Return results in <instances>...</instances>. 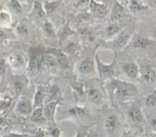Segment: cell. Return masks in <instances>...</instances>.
Here are the masks:
<instances>
[{"mask_svg": "<svg viewBox=\"0 0 156 137\" xmlns=\"http://www.w3.org/2000/svg\"><path fill=\"white\" fill-rule=\"evenodd\" d=\"M69 112L72 114V115H75L76 117H82L85 114V111L84 109L81 107H75L73 109L69 110Z\"/></svg>", "mask_w": 156, "mask_h": 137, "instance_id": "32", "label": "cell"}, {"mask_svg": "<svg viewBox=\"0 0 156 137\" xmlns=\"http://www.w3.org/2000/svg\"><path fill=\"white\" fill-rule=\"evenodd\" d=\"M129 116L132 121L135 123H141L144 120V117L141 110L138 107H133L129 111Z\"/></svg>", "mask_w": 156, "mask_h": 137, "instance_id": "11", "label": "cell"}, {"mask_svg": "<svg viewBox=\"0 0 156 137\" xmlns=\"http://www.w3.org/2000/svg\"><path fill=\"white\" fill-rule=\"evenodd\" d=\"M16 31L17 33L19 35H21V36H24V35L27 34V28L24 24H19L16 27Z\"/></svg>", "mask_w": 156, "mask_h": 137, "instance_id": "33", "label": "cell"}, {"mask_svg": "<svg viewBox=\"0 0 156 137\" xmlns=\"http://www.w3.org/2000/svg\"><path fill=\"white\" fill-rule=\"evenodd\" d=\"M118 123L117 117L114 114H110L107 117L105 121V129L108 133H111L115 130L116 127Z\"/></svg>", "mask_w": 156, "mask_h": 137, "instance_id": "7", "label": "cell"}, {"mask_svg": "<svg viewBox=\"0 0 156 137\" xmlns=\"http://www.w3.org/2000/svg\"><path fill=\"white\" fill-rule=\"evenodd\" d=\"M88 98L91 103L97 104L101 101V94L99 92L98 90L95 88H91L88 93Z\"/></svg>", "mask_w": 156, "mask_h": 137, "instance_id": "16", "label": "cell"}, {"mask_svg": "<svg viewBox=\"0 0 156 137\" xmlns=\"http://www.w3.org/2000/svg\"><path fill=\"white\" fill-rule=\"evenodd\" d=\"M75 137H79V133H78V134H77V135H76V136H75Z\"/></svg>", "mask_w": 156, "mask_h": 137, "instance_id": "44", "label": "cell"}, {"mask_svg": "<svg viewBox=\"0 0 156 137\" xmlns=\"http://www.w3.org/2000/svg\"><path fill=\"white\" fill-rule=\"evenodd\" d=\"M89 2L90 0H73V5L76 9H79V8L88 5H89Z\"/></svg>", "mask_w": 156, "mask_h": 137, "instance_id": "30", "label": "cell"}, {"mask_svg": "<svg viewBox=\"0 0 156 137\" xmlns=\"http://www.w3.org/2000/svg\"><path fill=\"white\" fill-rule=\"evenodd\" d=\"M146 104L149 107H155L156 106V94H153L148 96L146 100Z\"/></svg>", "mask_w": 156, "mask_h": 137, "instance_id": "34", "label": "cell"}, {"mask_svg": "<svg viewBox=\"0 0 156 137\" xmlns=\"http://www.w3.org/2000/svg\"><path fill=\"white\" fill-rule=\"evenodd\" d=\"M2 137H27L26 135H22V134H18L14 133V132H10L6 135H4Z\"/></svg>", "mask_w": 156, "mask_h": 137, "instance_id": "39", "label": "cell"}, {"mask_svg": "<svg viewBox=\"0 0 156 137\" xmlns=\"http://www.w3.org/2000/svg\"><path fill=\"white\" fill-rule=\"evenodd\" d=\"M120 2H123V0H120Z\"/></svg>", "mask_w": 156, "mask_h": 137, "instance_id": "46", "label": "cell"}, {"mask_svg": "<svg viewBox=\"0 0 156 137\" xmlns=\"http://www.w3.org/2000/svg\"><path fill=\"white\" fill-rule=\"evenodd\" d=\"M56 64L62 68H67L69 67V61L66 56L62 53H58L56 55Z\"/></svg>", "mask_w": 156, "mask_h": 137, "instance_id": "21", "label": "cell"}, {"mask_svg": "<svg viewBox=\"0 0 156 137\" xmlns=\"http://www.w3.org/2000/svg\"><path fill=\"white\" fill-rule=\"evenodd\" d=\"M56 105L57 103L56 101L50 102V103L47 104L44 108V114L46 119L50 120V121H53L54 120V115H55V111H56Z\"/></svg>", "mask_w": 156, "mask_h": 137, "instance_id": "10", "label": "cell"}, {"mask_svg": "<svg viewBox=\"0 0 156 137\" xmlns=\"http://www.w3.org/2000/svg\"><path fill=\"white\" fill-rule=\"evenodd\" d=\"M8 125H9V122L7 119L3 117H0V130H4L5 129H6Z\"/></svg>", "mask_w": 156, "mask_h": 137, "instance_id": "36", "label": "cell"}, {"mask_svg": "<svg viewBox=\"0 0 156 137\" xmlns=\"http://www.w3.org/2000/svg\"><path fill=\"white\" fill-rule=\"evenodd\" d=\"M73 31L70 29V27L68 25L65 26V27L62 28V31H61L60 36L62 39H66V37H68L69 36H70L71 34H73Z\"/></svg>", "mask_w": 156, "mask_h": 137, "instance_id": "31", "label": "cell"}, {"mask_svg": "<svg viewBox=\"0 0 156 137\" xmlns=\"http://www.w3.org/2000/svg\"><path fill=\"white\" fill-rule=\"evenodd\" d=\"M43 62L47 67H55L56 65H57L56 58L50 56V55H47V56H44V59H43Z\"/></svg>", "mask_w": 156, "mask_h": 137, "instance_id": "26", "label": "cell"}, {"mask_svg": "<svg viewBox=\"0 0 156 137\" xmlns=\"http://www.w3.org/2000/svg\"><path fill=\"white\" fill-rule=\"evenodd\" d=\"M11 24V17L9 13L5 12H0V26L6 27Z\"/></svg>", "mask_w": 156, "mask_h": 137, "instance_id": "24", "label": "cell"}, {"mask_svg": "<svg viewBox=\"0 0 156 137\" xmlns=\"http://www.w3.org/2000/svg\"><path fill=\"white\" fill-rule=\"evenodd\" d=\"M88 137H94V136H90V135H89V136H88Z\"/></svg>", "mask_w": 156, "mask_h": 137, "instance_id": "47", "label": "cell"}, {"mask_svg": "<svg viewBox=\"0 0 156 137\" xmlns=\"http://www.w3.org/2000/svg\"><path fill=\"white\" fill-rule=\"evenodd\" d=\"M89 17L90 15H88V13H81L76 16V19H75V21H76V24H81V23L83 22V21H87V20H88Z\"/></svg>", "mask_w": 156, "mask_h": 137, "instance_id": "29", "label": "cell"}, {"mask_svg": "<svg viewBox=\"0 0 156 137\" xmlns=\"http://www.w3.org/2000/svg\"><path fill=\"white\" fill-rule=\"evenodd\" d=\"M123 68L124 72L129 77L132 78V79H136L138 77L140 69H139L138 65L134 62H128V63L123 64Z\"/></svg>", "mask_w": 156, "mask_h": 137, "instance_id": "6", "label": "cell"}, {"mask_svg": "<svg viewBox=\"0 0 156 137\" xmlns=\"http://www.w3.org/2000/svg\"><path fill=\"white\" fill-rule=\"evenodd\" d=\"M59 88H58L57 86H56V85H53V86H52L48 91L49 99H50V100H51V99L55 98V97L58 95V94H59Z\"/></svg>", "mask_w": 156, "mask_h": 137, "instance_id": "27", "label": "cell"}, {"mask_svg": "<svg viewBox=\"0 0 156 137\" xmlns=\"http://www.w3.org/2000/svg\"><path fill=\"white\" fill-rule=\"evenodd\" d=\"M120 31V27L116 24H111L107 27L106 36L108 38H112L118 34Z\"/></svg>", "mask_w": 156, "mask_h": 137, "instance_id": "22", "label": "cell"}, {"mask_svg": "<svg viewBox=\"0 0 156 137\" xmlns=\"http://www.w3.org/2000/svg\"><path fill=\"white\" fill-rule=\"evenodd\" d=\"M89 9L91 13L98 18H104L107 13V7L105 5L91 0L89 2Z\"/></svg>", "mask_w": 156, "mask_h": 137, "instance_id": "3", "label": "cell"}, {"mask_svg": "<svg viewBox=\"0 0 156 137\" xmlns=\"http://www.w3.org/2000/svg\"><path fill=\"white\" fill-rule=\"evenodd\" d=\"M6 72L5 62L3 59H0V76H4Z\"/></svg>", "mask_w": 156, "mask_h": 137, "instance_id": "37", "label": "cell"}, {"mask_svg": "<svg viewBox=\"0 0 156 137\" xmlns=\"http://www.w3.org/2000/svg\"><path fill=\"white\" fill-rule=\"evenodd\" d=\"M126 137H133V136H129V135H128V136H126Z\"/></svg>", "mask_w": 156, "mask_h": 137, "instance_id": "45", "label": "cell"}, {"mask_svg": "<svg viewBox=\"0 0 156 137\" xmlns=\"http://www.w3.org/2000/svg\"><path fill=\"white\" fill-rule=\"evenodd\" d=\"M147 9H149V5L143 4L141 2H139L137 0H130L129 2V9L132 12H137Z\"/></svg>", "mask_w": 156, "mask_h": 137, "instance_id": "15", "label": "cell"}, {"mask_svg": "<svg viewBox=\"0 0 156 137\" xmlns=\"http://www.w3.org/2000/svg\"><path fill=\"white\" fill-rule=\"evenodd\" d=\"M96 62H97L98 68L99 75L100 78L103 80L108 79H111L114 73V64H115V60L109 65H105L102 63L98 59V57H96Z\"/></svg>", "mask_w": 156, "mask_h": 137, "instance_id": "2", "label": "cell"}, {"mask_svg": "<svg viewBox=\"0 0 156 137\" xmlns=\"http://www.w3.org/2000/svg\"><path fill=\"white\" fill-rule=\"evenodd\" d=\"M10 5L12 7V9L15 11L16 13L19 14L21 13V11H22V8H21V5H20L19 2L18 0H11Z\"/></svg>", "mask_w": 156, "mask_h": 137, "instance_id": "28", "label": "cell"}, {"mask_svg": "<svg viewBox=\"0 0 156 137\" xmlns=\"http://www.w3.org/2000/svg\"><path fill=\"white\" fill-rule=\"evenodd\" d=\"M77 48V44H74V43H70V44H69L68 46L66 47V51L69 53H73L76 51Z\"/></svg>", "mask_w": 156, "mask_h": 137, "instance_id": "35", "label": "cell"}, {"mask_svg": "<svg viewBox=\"0 0 156 137\" xmlns=\"http://www.w3.org/2000/svg\"><path fill=\"white\" fill-rule=\"evenodd\" d=\"M44 114V109L42 107H37L33 111L31 114V120L34 122H41L45 120Z\"/></svg>", "mask_w": 156, "mask_h": 137, "instance_id": "19", "label": "cell"}, {"mask_svg": "<svg viewBox=\"0 0 156 137\" xmlns=\"http://www.w3.org/2000/svg\"><path fill=\"white\" fill-rule=\"evenodd\" d=\"M40 70V62L35 56H31L27 65V73L30 76H35Z\"/></svg>", "mask_w": 156, "mask_h": 137, "instance_id": "9", "label": "cell"}, {"mask_svg": "<svg viewBox=\"0 0 156 137\" xmlns=\"http://www.w3.org/2000/svg\"><path fill=\"white\" fill-rule=\"evenodd\" d=\"M113 87H114V94L118 99H124L129 97L136 91L133 85L118 81H116L113 83Z\"/></svg>", "mask_w": 156, "mask_h": 137, "instance_id": "1", "label": "cell"}, {"mask_svg": "<svg viewBox=\"0 0 156 137\" xmlns=\"http://www.w3.org/2000/svg\"><path fill=\"white\" fill-rule=\"evenodd\" d=\"M152 137H156V136H152Z\"/></svg>", "mask_w": 156, "mask_h": 137, "instance_id": "48", "label": "cell"}, {"mask_svg": "<svg viewBox=\"0 0 156 137\" xmlns=\"http://www.w3.org/2000/svg\"><path fill=\"white\" fill-rule=\"evenodd\" d=\"M35 137H50V135L48 132L44 131V129H39L35 134Z\"/></svg>", "mask_w": 156, "mask_h": 137, "instance_id": "38", "label": "cell"}, {"mask_svg": "<svg viewBox=\"0 0 156 137\" xmlns=\"http://www.w3.org/2000/svg\"><path fill=\"white\" fill-rule=\"evenodd\" d=\"M58 5H59V2L58 1H52V2H46L44 3V9L45 12L47 13H51L53 12L55 9L57 8Z\"/></svg>", "mask_w": 156, "mask_h": 137, "instance_id": "25", "label": "cell"}, {"mask_svg": "<svg viewBox=\"0 0 156 137\" xmlns=\"http://www.w3.org/2000/svg\"><path fill=\"white\" fill-rule=\"evenodd\" d=\"M141 78L148 84H153L156 82V71L151 66H145L141 70Z\"/></svg>", "mask_w": 156, "mask_h": 137, "instance_id": "4", "label": "cell"}, {"mask_svg": "<svg viewBox=\"0 0 156 137\" xmlns=\"http://www.w3.org/2000/svg\"><path fill=\"white\" fill-rule=\"evenodd\" d=\"M45 97V90L43 86H38L37 88L36 93L34 95V108L41 106Z\"/></svg>", "mask_w": 156, "mask_h": 137, "instance_id": "13", "label": "cell"}, {"mask_svg": "<svg viewBox=\"0 0 156 137\" xmlns=\"http://www.w3.org/2000/svg\"><path fill=\"white\" fill-rule=\"evenodd\" d=\"M31 14L34 16L38 17V18H43L45 15V11H44V7L39 1L34 2Z\"/></svg>", "mask_w": 156, "mask_h": 137, "instance_id": "18", "label": "cell"}, {"mask_svg": "<svg viewBox=\"0 0 156 137\" xmlns=\"http://www.w3.org/2000/svg\"><path fill=\"white\" fill-rule=\"evenodd\" d=\"M7 39L6 33L2 30H0V42H3Z\"/></svg>", "mask_w": 156, "mask_h": 137, "instance_id": "41", "label": "cell"}, {"mask_svg": "<svg viewBox=\"0 0 156 137\" xmlns=\"http://www.w3.org/2000/svg\"><path fill=\"white\" fill-rule=\"evenodd\" d=\"M43 30H44V34L47 37H55L54 28H53V24H51L50 21H47L44 23Z\"/></svg>", "mask_w": 156, "mask_h": 137, "instance_id": "23", "label": "cell"}, {"mask_svg": "<svg viewBox=\"0 0 156 137\" xmlns=\"http://www.w3.org/2000/svg\"><path fill=\"white\" fill-rule=\"evenodd\" d=\"M129 39H130V34H129V33L122 32V33L117 37V39L114 40V47H117V48H122V47H123L126 44H127L128 41L129 40Z\"/></svg>", "mask_w": 156, "mask_h": 137, "instance_id": "12", "label": "cell"}, {"mask_svg": "<svg viewBox=\"0 0 156 137\" xmlns=\"http://www.w3.org/2000/svg\"><path fill=\"white\" fill-rule=\"evenodd\" d=\"M123 15V8L121 5L118 2H116L114 6L112 13H111V20L112 21H117L120 19Z\"/></svg>", "mask_w": 156, "mask_h": 137, "instance_id": "17", "label": "cell"}, {"mask_svg": "<svg viewBox=\"0 0 156 137\" xmlns=\"http://www.w3.org/2000/svg\"><path fill=\"white\" fill-rule=\"evenodd\" d=\"M8 62L11 67L14 68H18L22 66L24 63V59L22 56L17 53L9 55L8 57Z\"/></svg>", "mask_w": 156, "mask_h": 137, "instance_id": "8", "label": "cell"}, {"mask_svg": "<svg viewBox=\"0 0 156 137\" xmlns=\"http://www.w3.org/2000/svg\"><path fill=\"white\" fill-rule=\"evenodd\" d=\"M151 124H152V128H153L154 130L156 131V119H153V120H152Z\"/></svg>", "mask_w": 156, "mask_h": 137, "instance_id": "42", "label": "cell"}, {"mask_svg": "<svg viewBox=\"0 0 156 137\" xmlns=\"http://www.w3.org/2000/svg\"><path fill=\"white\" fill-rule=\"evenodd\" d=\"M94 1L97 2H101V0H94Z\"/></svg>", "mask_w": 156, "mask_h": 137, "instance_id": "43", "label": "cell"}, {"mask_svg": "<svg viewBox=\"0 0 156 137\" xmlns=\"http://www.w3.org/2000/svg\"><path fill=\"white\" fill-rule=\"evenodd\" d=\"M50 134H51L53 137H59V134H60V131L57 128H54V129H53L50 131Z\"/></svg>", "mask_w": 156, "mask_h": 137, "instance_id": "40", "label": "cell"}, {"mask_svg": "<svg viewBox=\"0 0 156 137\" xmlns=\"http://www.w3.org/2000/svg\"><path fill=\"white\" fill-rule=\"evenodd\" d=\"M79 71L82 74H90L94 72V61L91 58L87 57L79 65Z\"/></svg>", "mask_w": 156, "mask_h": 137, "instance_id": "5", "label": "cell"}, {"mask_svg": "<svg viewBox=\"0 0 156 137\" xmlns=\"http://www.w3.org/2000/svg\"><path fill=\"white\" fill-rule=\"evenodd\" d=\"M16 109L18 113H20L21 114H24V115H27V114H30L32 111L31 105L27 100L20 101L17 105Z\"/></svg>", "mask_w": 156, "mask_h": 137, "instance_id": "14", "label": "cell"}, {"mask_svg": "<svg viewBox=\"0 0 156 137\" xmlns=\"http://www.w3.org/2000/svg\"><path fill=\"white\" fill-rule=\"evenodd\" d=\"M152 43L151 40L147 38H137L133 43V47L137 49H146Z\"/></svg>", "mask_w": 156, "mask_h": 137, "instance_id": "20", "label": "cell"}]
</instances>
